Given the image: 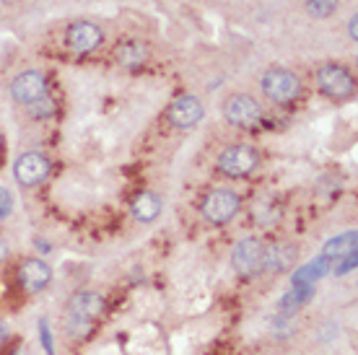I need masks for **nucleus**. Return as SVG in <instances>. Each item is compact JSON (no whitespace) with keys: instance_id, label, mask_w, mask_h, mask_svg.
<instances>
[{"instance_id":"f257e3e1","label":"nucleus","mask_w":358,"mask_h":355,"mask_svg":"<svg viewBox=\"0 0 358 355\" xmlns=\"http://www.w3.org/2000/svg\"><path fill=\"white\" fill-rule=\"evenodd\" d=\"M107 301L97 291H81L76 293L66 306V329L70 337H86L94 324L104 316Z\"/></svg>"},{"instance_id":"f03ea898","label":"nucleus","mask_w":358,"mask_h":355,"mask_svg":"<svg viewBox=\"0 0 358 355\" xmlns=\"http://www.w3.org/2000/svg\"><path fill=\"white\" fill-rule=\"evenodd\" d=\"M231 265L241 278H255L265 270V244L257 236H244L231 252Z\"/></svg>"},{"instance_id":"7ed1b4c3","label":"nucleus","mask_w":358,"mask_h":355,"mask_svg":"<svg viewBox=\"0 0 358 355\" xmlns=\"http://www.w3.org/2000/svg\"><path fill=\"white\" fill-rule=\"evenodd\" d=\"M262 94L275 101V104H291L301 94V81L293 76L291 70L283 68H272L262 76Z\"/></svg>"},{"instance_id":"20e7f679","label":"nucleus","mask_w":358,"mask_h":355,"mask_svg":"<svg viewBox=\"0 0 358 355\" xmlns=\"http://www.w3.org/2000/svg\"><path fill=\"white\" fill-rule=\"evenodd\" d=\"M260 163V156L250 145H231L218 156V172L231 176V179H244L250 176Z\"/></svg>"},{"instance_id":"39448f33","label":"nucleus","mask_w":358,"mask_h":355,"mask_svg":"<svg viewBox=\"0 0 358 355\" xmlns=\"http://www.w3.org/2000/svg\"><path fill=\"white\" fill-rule=\"evenodd\" d=\"M239 207L241 200L234 190H213L203 203V218L213 226H226L228 221H234Z\"/></svg>"},{"instance_id":"423d86ee","label":"nucleus","mask_w":358,"mask_h":355,"mask_svg":"<svg viewBox=\"0 0 358 355\" xmlns=\"http://www.w3.org/2000/svg\"><path fill=\"white\" fill-rule=\"evenodd\" d=\"M317 83H319V91L330 99H348L353 91H356V81L348 73L343 65L327 63L319 68L317 73Z\"/></svg>"},{"instance_id":"0eeeda50","label":"nucleus","mask_w":358,"mask_h":355,"mask_svg":"<svg viewBox=\"0 0 358 355\" xmlns=\"http://www.w3.org/2000/svg\"><path fill=\"white\" fill-rule=\"evenodd\" d=\"M50 169H52V163L50 159L44 156V153H23L16 159L13 163V176H16V182L21 184V187H37V184H42L47 176H50Z\"/></svg>"},{"instance_id":"6e6552de","label":"nucleus","mask_w":358,"mask_h":355,"mask_svg":"<svg viewBox=\"0 0 358 355\" xmlns=\"http://www.w3.org/2000/svg\"><path fill=\"white\" fill-rule=\"evenodd\" d=\"M223 117L234 128H252L262 119V107L257 104V99L247 94H234L223 107Z\"/></svg>"},{"instance_id":"1a4fd4ad","label":"nucleus","mask_w":358,"mask_h":355,"mask_svg":"<svg viewBox=\"0 0 358 355\" xmlns=\"http://www.w3.org/2000/svg\"><path fill=\"white\" fill-rule=\"evenodd\" d=\"M66 42L73 52L86 54V52H94L99 44L104 42V34H101V29H99L97 23L73 21L66 32Z\"/></svg>"},{"instance_id":"9d476101","label":"nucleus","mask_w":358,"mask_h":355,"mask_svg":"<svg viewBox=\"0 0 358 355\" xmlns=\"http://www.w3.org/2000/svg\"><path fill=\"white\" fill-rule=\"evenodd\" d=\"M11 97L16 99L19 104H26V107H29V104L47 97V81H44V76L39 70H26V73L13 78Z\"/></svg>"},{"instance_id":"9b49d317","label":"nucleus","mask_w":358,"mask_h":355,"mask_svg":"<svg viewBox=\"0 0 358 355\" xmlns=\"http://www.w3.org/2000/svg\"><path fill=\"white\" fill-rule=\"evenodd\" d=\"M200 119H203V101L197 97H192V94L174 99V104L169 107V122H172L174 128L179 130L195 128Z\"/></svg>"},{"instance_id":"f8f14e48","label":"nucleus","mask_w":358,"mask_h":355,"mask_svg":"<svg viewBox=\"0 0 358 355\" xmlns=\"http://www.w3.org/2000/svg\"><path fill=\"white\" fill-rule=\"evenodd\" d=\"M19 283H21L23 291L39 293L52 283V270L42 259H26L19 270Z\"/></svg>"},{"instance_id":"ddd939ff","label":"nucleus","mask_w":358,"mask_h":355,"mask_svg":"<svg viewBox=\"0 0 358 355\" xmlns=\"http://www.w3.org/2000/svg\"><path fill=\"white\" fill-rule=\"evenodd\" d=\"M296 262V249L291 244H268L265 247V270L286 272Z\"/></svg>"},{"instance_id":"4468645a","label":"nucleus","mask_w":358,"mask_h":355,"mask_svg":"<svg viewBox=\"0 0 358 355\" xmlns=\"http://www.w3.org/2000/svg\"><path fill=\"white\" fill-rule=\"evenodd\" d=\"M161 207L163 203L156 192H141L135 197V203H132V216L141 223H151V221L161 216Z\"/></svg>"},{"instance_id":"2eb2a0df","label":"nucleus","mask_w":358,"mask_h":355,"mask_svg":"<svg viewBox=\"0 0 358 355\" xmlns=\"http://www.w3.org/2000/svg\"><path fill=\"white\" fill-rule=\"evenodd\" d=\"M115 57L122 68H141L146 60H148V47L138 39H130V42H122L115 50Z\"/></svg>"},{"instance_id":"dca6fc26","label":"nucleus","mask_w":358,"mask_h":355,"mask_svg":"<svg viewBox=\"0 0 358 355\" xmlns=\"http://www.w3.org/2000/svg\"><path fill=\"white\" fill-rule=\"evenodd\" d=\"M356 241H358L356 231L340 234V236H335L332 241H327L325 252H322V257L330 259V262H337V259L348 257V254H353V252H356Z\"/></svg>"},{"instance_id":"f3484780","label":"nucleus","mask_w":358,"mask_h":355,"mask_svg":"<svg viewBox=\"0 0 358 355\" xmlns=\"http://www.w3.org/2000/svg\"><path fill=\"white\" fill-rule=\"evenodd\" d=\"M337 8V0H306V13L312 19H330Z\"/></svg>"},{"instance_id":"a211bd4d","label":"nucleus","mask_w":358,"mask_h":355,"mask_svg":"<svg viewBox=\"0 0 358 355\" xmlns=\"http://www.w3.org/2000/svg\"><path fill=\"white\" fill-rule=\"evenodd\" d=\"M39 340H42V347L47 355H54V340H52V329H50V322L42 319L39 322Z\"/></svg>"},{"instance_id":"6ab92c4d","label":"nucleus","mask_w":358,"mask_h":355,"mask_svg":"<svg viewBox=\"0 0 358 355\" xmlns=\"http://www.w3.org/2000/svg\"><path fill=\"white\" fill-rule=\"evenodd\" d=\"M29 107H32L34 117H50V114L54 112V104H52V99L50 97L39 99V101H34V104H29Z\"/></svg>"},{"instance_id":"aec40b11","label":"nucleus","mask_w":358,"mask_h":355,"mask_svg":"<svg viewBox=\"0 0 358 355\" xmlns=\"http://www.w3.org/2000/svg\"><path fill=\"white\" fill-rule=\"evenodd\" d=\"M356 259L358 254L353 252V254H348V257L337 259L335 262V275H348V272H353V267H356Z\"/></svg>"},{"instance_id":"412c9836","label":"nucleus","mask_w":358,"mask_h":355,"mask_svg":"<svg viewBox=\"0 0 358 355\" xmlns=\"http://www.w3.org/2000/svg\"><path fill=\"white\" fill-rule=\"evenodd\" d=\"M13 213V194L0 187V218H8Z\"/></svg>"},{"instance_id":"4be33fe9","label":"nucleus","mask_w":358,"mask_h":355,"mask_svg":"<svg viewBox=\"0 0 358 355\" xmlns=\"http://www.w3.org/2000/svg\"><path fill=\"white\" fill-rule=\"evenodd\" d=\"M358 16H353V19H350V23H348V34H350V39H353V42H356L358 39Z\"/></svg>"},{"instance_id":"5701e85b","label":"nucleus","mask_w":358,"mask_h":355,"mask_svg":"<svg viewBox=\"0 0 358 355\" xmlns=\"http://www.w3.org/2000/svg\"><path fill=\"white\" fill-rule=\"evenodd\" d=\"M0 3H6V6H16L19 0H0Z\"/></svg>"}]
</instances>
